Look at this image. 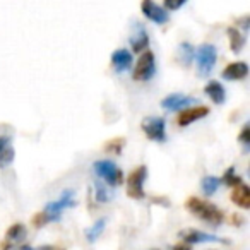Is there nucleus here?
Masks as SVG:
<instances>
[{"label":"nucleus","instance_id":"nucleus-27","mask_svg":"<svg viewBox=\"0 0 250 250\" xmlns=\"http://www.w3.org/2000/svg\"><path fill=\"white\" fill-rule=\"evenodd\" d=\"M46 223H50V218L45 214V212H38V214L33 216V225L36 226V228H43V226L46 225Z\"/></svg>","mask_w":250,"mask_h":250},{"label":"nucleus","instance_id":"nucleus-26","mask_svg":"<svg viewBox=\"0 0 250 250\" xmlns=\"http://www.w3.org/2000/svg\"><path fill=\"white\" fill-rule=\"evenodd\" d=\"M238 139H240V143H243L245 149H249V144H250V125L249 124L243 125V129H242V132H240Z\"/></svg>","mask_w":250,"mask_h":250},{"label":"nucleus","instance_id":"nucleus-12","mask_svg":"<svg viewBox=\"0 0 250 250\" xmlns=\"http://www.w3.org/2000/svg\"><path fill=\"white\" fill-rule=\"evenodd\" d=\"M130 45H132L134 53H143L149 45V36H147L144 24H141V22H136V28L130 35Z\"/></svg>","mask_w":250,"mask_h":250},{"label":"nucleus","instance_id":"nucleus-22","mask_svg":"<svg viewBox=\"0 0 250 250\" xmlns=\"http://www.w3.org/2000/svg\"><path fill=\"white\" fill-rule=\"evenodd\" d=\"M219 182H223L225 185H229V187H236V185L243 184L242 178H240L238 175H235V168H233V167H229L228 170L225 171V175H223V180H219Z\"/></svg>","mask_w":250,"mask_h":250},{"label":"nucleus","instance_id":"nucleus-31","mask_svg":"<svg viewBox=\"0 0 250 250\" xmlns=\"http://www.w3.org/2000/svg\"><path fill=\"white\" fill-rule=\"evenodd\" d=\"M173 250H192V247L187 245V243H178V245L173 247Z\"/></svg>","mask_w":250,"mask_h":250},{"label":"nucleus","instance_id":"nucleus-15","mask_svg":"<svg viewBox=\"0 0 250 250\" xmlns=\"http://www.w3.org/2000/svg\"><path fill=\"white\" fill-rule=\"evenodd\" d=\"M204 93H206V96L211 98V101L216 104H223L226 101V91L218 81H209L204 86Z\"/></svg>","mask_w":250,"mask_h":250},{"label":"nucleus","instance_id":"nucleus-21","mask_svg":"<svg viewBox=\"0 0 250 250\" xmlns=\"http://www.w3.org/2000/svg\"><path fill=\"white\" fill-rule=\"evenodd\" d=\"M219 184H221V182H219L218 177H214V175H206V177L201 180V188L206 195H212L216 190H218Z\"/></svg>","mask_w":250,"mask_h":250},{"label":"nucleus","instance_id":"nucleus-33","mask_svg":"<svg viewBox=\"0 0 250 250\" xmlns=\"http://www.w3.org/2000/svg\"><path fill=\"white\" fill-rule=\"evenodd\" d=\"M153 250H160V249H153Z\"/></svg>","mask_w":250,"mask_h":250},{"label":"nucleus","instance_id":"nucleus-2","mask_svg":"<svg viewBox=\"0 0 250 250\" xmlns=\"http://www.w3.org/2000/svg\"><path fill=\"white\" fill-rule=\"evenodd\" d=\"M194 59L197 62V74L201 77H206L214 69L216 60H218V50H216V46L212 43H202L195 50Z\"/></svg>","mask_w":250,"mask_h":250},{"label":"nucleus","instance_id":"nucleus-6","mask_svg":"<svg viewBox=\"0 0 250 250\" xmlns=\"http://www.w3.org/2000/svg\"><path fill=\"white\" fill-rule=\"evenodd\" d=\"M76 206V199H74V190H63L57 201H52L45 206V214L50 218V221H59L62 211L67 208H72Z\"/></svg>","mask_w":250,"mask_h":250},{"label":"nucleus","instance_id":"nucleus-11","mask_svg":"<svg viewBox=\"0 0 250 250\" xmlns=\"http://www.w3.org/2000/svg\"><path fill=\"white\" fill-rule=\"evenodd\" d=\"M209 115V108L208 106H190V108H185L178 113V118H177V124L180 127H187L190 125L192 122L195 120H201V118L208 117Z\"/></svg>","mask_w":250,"mask_h":250},{"label":"nucleus","instance_id":"nucleus-3","mask_svg":"<svg viewBox=\"0 0 250 250\" xmlns=\"http://www.w3.org/2000/svg\"><path fill=\"white\" fill-rule=\"evenodd\" d=\"M156 72V60H154V53L151 50H144L141 53L139 60H137L136 69L132 70V79L134 81H149Z\"/></svg>","mask_w":250,"mask_h":250},{"label":"nucleus","instance_id":"nucleus-23","mask_svg":"<svg viewBox=\"0 0 250 250\" xmlns=\"http://www.w3.org/2000/svg\"><path fill=\"white\" fill-rule=\"evenodd\" d=\"M94 195H96V201L98 202H106L110 199V194H108L106 187L101 184L100 180H94Z\"/></svg>","mask_w":250,"mask_h":250},{"label":"nucleus","instance_id":"nucleus-24","mask_svg":"<svg viewBox=\"0 0 250 250\" xmlns=\"http://www.w3.org/2000/svg\"><path fill=\"white\" fill-rule=\"evenodd\" d=\"M12 161H14V147L7 146L0 151V167H9Z\"/></svg>","mask_w":250,"mask_h":250},{"label":"nucleus","instance_id":"nucleus-10","mask_svg":"<svg viewBox=\"0 0 250 250\" xmlns=\"http://www.w3.org/2000/svg\"><path fill=\"white\" fill-rule=\"evenodd\" d=\"M141 9H143V14L146 16L149 21L156 22V24H165V22L168 21V18H170L168 12L165 11L161 5L154 4L153 0H144Z\"/></svg>","mask_w":250,"mask_h":250},{"label":"nucleus","instance_id":"nucleus-19","mask_svg":"<svg viewBox=\"0 0 250 250\" xmlns=\"http://www.w3.org/2000/svg\"><path fill=\"white\" fill-rule=\"evenodd\" d=\"M26 238V226L22 223H14L11 228L7 229V242L12 245H18L19 242Z\"/></svg>","mask_w":250,"mask_h":250},{"label":"nucleus","instance_id":"nucleus-20","mask_svg":"<svg viewBox=\"0 0 250 250\" xmlns=\"http://www.w3.org/2000/svg\"><path fill=\"white\" fill-rule=\"evenodd\" d=\"M104 226H106V218H100L93 226H91V228H87L86 229V240H87V242H89V243L96 242V240L100 238L101 233H103Z\"/></svg>","mask_w":250,"mask_h":250},{"label":"nucleus","instance_id":"nucleus-25","mask_svg":"<svg viewBox=\"0 0 250 250\" xmlns=\"http://www.w3.org/2000/svg\"><path fill=\"white\" fill-rule=\"evenodd\" d=\"M124 144H125V141L122 139V137H117V139H111V141H108V143L104 144V151L120 154L122 149H124Z\"/></svg>","mask_w":250,"mask_h":250},{"label":"nucleus","instance_id":"nucleus-7","mask_svg":"<svg viewBox=\"0 0 250 250\" xmlns=\"http://www.w3.org/2000/svg\"><path fill=\"white\" fill-rule=\"evenodd\" d=\"M167 124L161 117H146L143 120V130L151 141L165 143L167 141Z\"/></svg>","mask_w":250,"mask_h":250},{"label":"nucleus","instance_id":"nucleus-17","mask_svg":"<svg viewBox=\"0 0 250 250\" xmlns=\"http://www.w3.org/2000/svg\"><path fill=\"white\" fill-rule=\"evenodd\" d=\"M194 55H195V48L188 42H182L180 45H178V50H177L178 63H182L184 67H190L192 62H194Z\"/></svg>","mask_w":250,"mask_h":250},{"label":"nucleus","instance_id":"nucleus-30","mask_svg":"<svg viewBox=\"0 0 250 250\" xmlns=\"http://www.w3.org/2000/svg\"><path fill=\"white\" fill-rule=\"evenodd\" d=\"M7 146H11V137H9V136H0V151L5 149Z\"/></svg>","mask_w":250,"mask_h":250},{"label":"nucleus","instance_id":"nucleus-13","mask_svg":"<svg viewBox=\"0 0 250 250\" xmlns=\"http://www.w3.org/2000/svg\"><path fill=\"white\" fill-rule=\"evenodd\" d=\"M221 76L226 81H242L249 76V65L245 62H231L223 69Z\"/></svg>","mask_w":250,"mask_h":250},{"label":"nucleus","instance_id":"nucleus-1","mask_svg":"<svg viewBox=\"0 0 250 250\" xmlns=\"http://www.w3.org/2000/svg\"><path fill=\"white\" fill-rule=\"evenodd\" d=\"M185 208H187V211H190L194 216L201 218L202 221L209 223V225L218 226V225H221L223 219H225L223 211H219L214 204H211V202H208V201H202V199H199V197H188L187 202H185Z\"/></svg>","mask_w":250,"mask_h":250},{"label":"nucleus","instance_id":"nucleus-28","mask_svg":"<svg viewBox=\"0 0 250 250\" xmlns=\"http://www.w3.org/2000/svg\"><path fill=\"white\" fill-rule=\"evenodd\" d=\"M2 250H33V247L29 245H12L9 242H2Z\"/></svg>","mask_w":250,"mask_h":250},{"label":"nucleus","instance_id":"nucleus-4","mask_svg":"<svg viewBox=\"0 0 250 250\" xmlns=\"http://www.w3.org/2000/svg\"><path fill=\"white\" fill-rule=\"evenodd\" d=\"M93 170L96 173V177L104 178L108 185H118L124 182V173L115 167L113 161L108 160H98L93 163Z\"/></svg>","mask_w":250,"mask_h":250},{"label":"nucleus","instance_id":"nucleus-29","mask_svg":"<svg viewBox=\"0 0 250 250\" xmlns=\"http://www.w3.org/2000/svg\"><path fill=\"white\" fill-rule=\"evenodd\" d=\"M182 5H185V0H167L165 2V11H173V9H178V7H182Z\"/></svg>","mask_w":250,"mask_h":250},{"label":"nucleus","instance_id":"nucleus-14","mask_svg":"<svg viewBox=\"0 0 250 250\" xmlns=\"http://www.w3.org/2000/svg\"><path fill=\"white\" fill-rule=\"evenodd\" d=\"M111 65L115 67L117 72H125L132 65V53L127 48H118L111 53Z\"/></svg>","mask_w":250,"mask_h":250},{"label":"nucleus","instance_id":"nucleus-5","mask_svg":"<svg viewBox=\"0 0 250 250\" xmlns=\"http://www.w3.org/2000/svg\"><path fill=\"white\" fill-rule=\"evenodd\" d=\"M147 177V168L144 165L137 167L136 170L130 171L127 177V195L132 199H144V182Z\"/></svg>","mask_w":250,"mask_h":250},{"label":"nucleus","instance_id":"nucleus-32","mask_svg":"<svg viewBox=\"0 0 250 250\" xmlns=\"http://www.w3.org/2000/svg\"><path fill=\"white\" fill-rule=\"evenodd\" d=\"M33 250H53V247L52 245H42V247H38V249H33Z\"/></svg>","mask_w":250,"mask_h":250},{"label":"nucleus","instance_id":"nucleus-9","mask_svg":"<svg viewBox=\"0 0 250 250\" xmlns=\"http://www.w3.org/2000/svg\"><path fill=\"white\" fill-rule=\"evenodd\" d=\"M194 103H195V100L192 96H187V94H178V93L168 94L167 98L161 100V106H163L165 110H170V111L185 110V108H188Z\"/></svg>","mask_w":250,"mask_h":250},{"label":"nucleus","instance_id":"nucleus-18","mask_svg":"<svg viewBox=\"0 0 250 250\" xmlns=\"http://www.w3.org/2000/svg\"><path fill=\"white\" fill-rule=\"evenodd\" d=\"M228 38H229V50L233 53H240L245 45V36L236 28H228Z\"/></svg>","mask_w":250,"mask_h":250},{"label":"nucleus","instance_id":"nucleus-8","mask_svg":"<svg viewBox=\"0 0 250 250\" xmlns=\"http://www.w3.org/2000/svg\"><path fill=\"white\" fill-rule=\"evenodd\" d=\"M184 243L187 245H194V243H226L228 245L229 240H225V238H219V236L212 235V233H204L201 229H184V231L178 233Z\"/></svg>","mask_w":250,"mask_h":250},{"label":"nucleus","instance_id":"nucleus-16","mask_svg":"<svg viewBox=\"0 0 250 250\" xmlns=\"http://www.w3.org/2000/svg\"><path fill=\"white\" fill-rule=\"evenodd\" d=\"M231 201L235 202L238 208L249 209L250 208V188H249V185L240 184V185H236V187H233Z\"/></svg>","mask_w":250,"mask_h":250}]
</instances>
